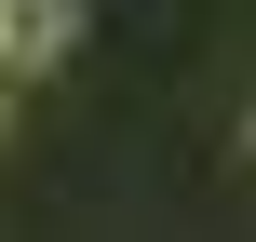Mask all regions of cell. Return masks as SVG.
<instances>
[{
	"instance_id": "cell-1",
	"label": "cell",
	"mask_w": 256,
	"mask_h": 242,
	"mask_svg": "<svg viewBox=\"0 0 256 242\" xmlns=\"http://www.w3.org/2000/svg\"><path fill=\"white\" fill-rule=\"evenodd\" d=\"M68 40H81V0H0V67L14 81H40Z\"/></svg>"
},
{
	"instance_id": "cell-2",
	"label": "cell",
	"mask_w": 256,
	"mask_h": 242,
	"mask_svg": "<svg viewBox=\"0 0 256 242\" xmlns=\"http://www.w3.org/2000/svg\"><path fill=\"white\" fill-rule=\"evenodd\" d=\"M0 81H14V67H0Z\"/></svg>"
}]
</instances>
